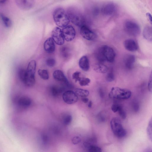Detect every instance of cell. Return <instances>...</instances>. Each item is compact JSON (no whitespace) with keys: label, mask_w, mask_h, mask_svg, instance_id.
<instances>
[{"label":"cell","mask_w":152,"mask_h":152,"mask_svg":"<svg viewBox=\"0 0 152 152\" xmlns=\"http://www.w3.org/2000/svg\"><path fill=\"white\" fill-rule=\"evenodd\" d=\"M81 73L80 72L77 71L74 72L72 75V78L75 82L79 81L81 78Z\"/></svg>","instance_id":"1f68e13d"},{"label":"cell","mask_w":152,"mask_h":152,"mask_svg":"<svg viewBox=\"0 0 152 152\" xmlns=\"http://www.w3.org/2000/svg\"><path fill=\"white\" fill-rule=\"evenodd\" d=\"M115 7L112 3H108L104 5L102 7L101 12L103 14L106 16L112 15L114 12Z\"/></svg>","instance_id":"9a60e30c"},{"label":"cell","mask_w":152,"mask_h":152,"mask_svg":"<svg viewBox=\"0 0 152 152\" xmlns=\"http://www.w3.org/2000/svg\"><path fill=\"white\" fill-rule=\"evenodd\" d=\"M79 65L80 68L83 71H87L90 68L88 59L86 56H83L80 59Z\"/></svg>","instance_id":"e0dca14e"},{"label":"cell","mask_w":152,"mask_h":152,"mask_svg":"<svg viewBox=\"0 0 152 152\" xmlns=\"http://www.w3.org/2000/svg\"><path fill=\"white\" fill-rule=\"evenodd\" d=\"M88 149L90 152H101L102 151L101 148L99 147L93 145H88Z\"/></svg>","instance_id":"4316f807"},{"label":"cell","mask_w":152,"mask_h":152,"mask_svg":"<svg viewBox=\"0 0 152 152\" xmlns=\"http://www.w3.org/2000/svg\"><path fill=\"white\" fill-rule=\"evenodd\" d=\"M80 32L83 37L86 40L92 41L96 38L95 34L85 25L80 27Z\"/></svg>","instance_id":"8fae6325"},{"label":"cell","mask_w":152,"mask_h":152,"mask_svg":"<svg viewBox=\"0 0 152 152\" xmlns=\"http://www.w3.org/2000/svg\"><path fill=\"white\" fill-rule=\"evenodd\" d=\"M62 98L64 102L68 104H73L77 102L78 97L75 92L68 90L65 92L62 95Z\"/></svg>","instance_id":"30bf717a"},{"label":"cell","mask_w":152,"mask_h":152,"mask_svg":"<svg viewBox=\"0 0 152 152\" xmlns=\"http://www.w3.org/2000/svg\"><path fill=\"white\" fill-rule=\"evenodd\" d=\"M143 35L147 40L151 42L152 39V29L151 27L149 26L145 27L143 30Z\"/></svg>","instance_id":"ffe728a7"},{"label":"cell","mask_w":152,"mask_h":152,"mask_svg":"<svg viewBox=\"0 0 152 152\" xmlns=\"http://www.w3.org/2000/svg\"><path fill=\"white\" fill-rule=\"evenodd\" d=\"M92 102L91 101H90L88 103V107H91L92 106Z\"/></svg>","instance_id":"60d3db41"},{"label":"cell","mask_w":152,"mask_h":152,"mask_svg":"<svg viewBox=\"0 0 152 152\" xmlns=\"http://www.w3.org/2000/svg\"><path fill=\"white\" fill-rule=\"evenodd\" d=\"M75 92L77 96L82 98L87 97L89 94L88 90L79 88L76 89Z\"/></svg>","instance_id":"603a6c76"},{"label":"cell","mask_w":152,"mask_h":152,"mask_svg":"<svg viewBox=\"0 0 152 152\" xmlns=\"http://www.w3.org/2000/svg\"><path fill=\"white\" fill-rule=\"evenodd\" d=\"M115 53L114 49L107 45H104L99 48L96 52V57L101 62L107 61L113 62L115 57Z\"/></svg>","instance_id":"7a4b0ae2"},{"label":"cell","mask_w":152,"mask_h":152,"mask_svg":"<svg viewBox=\"0 0 152 152\" xmlns=\"http://www.w3.org/2000/svg\"><path fill=\"white\" fill-rule=\"evenodd\" d=\"M53 17L56 24L60 27L63 28L69 23L70 20L67 13L62 8L56 9L53 12Z\"/></svg>","instance_id":"3957f363"},{"label":"cell","mask_w":152,"mask_h":152,"mask_svg":"<svg viewBox=\"0 0 152 152\" xmlns=\"http://www.w3.org/2000/svg\"><path fill=\"white\" fill-rule=\"evenodd\" d=\"M72 120V116L70 115H66L64 118L63 122L65 125H69L71 123Z\"/></svg>","instance_id":"d6a6232c"},{"label":"cell","mask_w":152,"mask_h":152,"mask_svg":"<svg viewBox=\"0 0 152 152\" xmlns=\"http://www.w3.org/2000/svg\"><path fill=\"white\" fill-rule=\"evenodd\" d=\"M110 126L115 135L118 138H123L126 135V130L123 127L120 120L118 118L114 117L111 120Z\"/></svg>","instance_id":"8992f818"},{"label":"cell","mask_w":152,"mask_h":152,"mask_svg":"<svg viewBox=\"0 0 152 152\" xmlns=\"http://www.w3.org/2000/svg\"><path fill=\"white\" fill-rule=\"evenodd\" d=\"M44 48L45 51L48 53H51L54 52L55 50V45L52 37H49L45 40L44 44Z\"/></svg>","instance_id":"4fadbf2b"},{"label":"cell","mask_w":152,"mask_h":152,"mask_svg":"<svg viewBox=\"0 0 152 152\" xmlns=\"http://www.w3.org/2000/svg\"><path fill=\"white\" fill-rule=\"evenodd\" d=\"M62 91L61 88L56 86H53L50 88V91L52 95L55 96L58 95Z\"/></svg>","instance_id":"484cf974"},{"label":"cell","mask_w":152,"mask_h":152,"mask_svg":"<svg viewBox=\"0 0 152 152\" xmlns=\"http://www.w3.org/2000/svg\"><path fill=\"white\" fill-rule=\"evenodd\" d=\"M147 132L148 136L151 141H152V119H151L148 123L147 129Z\"/></svg>","instance_id":"f546056e"},{"label":"cell","mask_w":152,"mask_h":152,"mask_svg":"<svg viewBox=\"0 0 152 152\" xmlns=\"http://www.w3.org/2000/svg\"><path fill=\"white\" fill-rule=\"evenodd\" d=\"M148 89L151 93L152 92V74L151 73L149 79V80L148 84Z\"/></svg>","instance_id":"8d00e7d4"},{"label":"cell","mask_w":152,"mask_h":152,"mask_svg":"<svg viewBox=\"0 0 152 152\" xmlns=\"http://www.w3.org/2000/svg\"><path fill=\"white\" fill-rule=\"evenodd\" d=\"M135 57L133 55H129L124 59V64L126 69H131L135 61Z\"/></svg>","instance_id":"ac0fdd59"},{"label":"cell","mask_w":152,"mask_h":152,"mask_svg":"<svg viewBox=\"0 0 152 152\" xmlns=\"http://www.w3.org/2000/svg\"><path fill=\"white\" fill-rule=\"evenodd\" d=\"M66 13L70 21L75 25L80 27L85 25L83 16L77 8L69 7L67 10Z\"/></svg>","instance_id":"277c9868"},{"label":"cell","mask_w":152,"mask_h":152,"mask_svg":"<svg viewBox=\"0 0 152 152\" xmlns=\"http://www.w3.org/2000/svg\"><path fill=\"white\" fill-rule=\"evenodd\" d=\"M31 103V99L26 96L21 97L18 100V104L20 106L24 108L29 107Z\"/></svg>","instance_id":"d6986e66"},{"label":"cell","mask_w":152,"mask_h":152,"mask_svg":"<svg viewBox=\"0 0 152 152\" xmlns=\"http://www.w3.org/2000/svg\"><path fill=\"white\" fill-rule=\"evenodd\" d=\"M52 38L57 45H61L64 42V39L62 30L58 27H56L52 32Z\"/></svg>","instance_id":"ba28073f"},{"label":"cell","mask_w":152,"mask_h":152,"mask_svg":"<svg viewBox=\"0 0 152 152\" xmlns=\"http://www.w3.org/2000/svg\"><path fill=\"white\" fill-rule=\"evenodd\" d=\"M106 80L108 82L113 81L114 80V75L113 70L111 69L107 73L106 76Z\"/></svg>","instance_id":"f1b7e54d"},{"label":"cell","mask_w":152,"mask_h":152,"mask_svg":"<svg viewBox=\"0 0 152 152\" xmlns=\"http://www.w3.org/2000/svg\"><path fill=\"white\" fill-rule=\"evenodd\" d=\"M94 69L97 72L105 73L107 72L108 68L106 65L103 64H97L95 65Z\"/></svg>","instance_id":"44dd1931"},{"label":"cell","mask_w":152,"mask_h":152,"mask_svg":"<svg viewBox=\"0 0 152 152\" xmlns=\"http://www.w3.org/2000/svg\"><path fill=\"white\" fill-rule=\"evenodd\" d=\"M38 74L40 77L44 80H46L49 79V75L48 71L46 69H39Z\"/></svg>","instance_id":"cb8c5ba5"},{"label":"cell","mask_w":152,"mask_h":152,"mask_svg":"<svg viewBox=\"0 0 152 152\" xmlns=\"http://www.w3.org/2000/svg\"><path fill=\"white\" fill-rule=\"evenodd\" d=\"M131 95L132 92L130 90L116 87H112L109 94L110 98L119 99H128Z\"/></svg>","instance_id":"5b68a950"},{"label":"cell","mask_w":152,"mask_h":152,"mask_svg":"<svg viewBox=\"0 0 152 152\" xmlns=\"http://www.w3.org/2000/svg\"><path fill=\"white\" fill-rule=\"evenodd\" d=\"M121 106L117 104H114L111 106V110L114 113L118 112Z\"/></svg>","instance_id":"d590c367"},{"label":"cell","mask_w":152,"mask_h":152,"mask_svg":"<svg viewBox=\"0 0 152 152\" xmlns=\"http://www.w3.org/2000/svg\"><path fill=\"white\" fill-rule=\"evenodd\" d=\"M134 108L135 111H137L139 108V106L137 103L134 104Z\"/></svg>","instance_id":"f35d334b"},{"label":"cell","mask_w":152,"mask_h":152,"mask_svg":"<svg viewBox=\"0 0 152 152\" xmlns=\"http://www.w3.org/2000/svg\"><path fill=\"white\" fill-rule=\"evenodd\" d=\"M146 15L148 17L151 23V24L152 22V18L151 14L149 12H148L146 14Z\"/></svg>","instance_id":"74e56055"},{"label":"cell","mask_w":152,"mask_h":152,"mask_svg":"<svg viewBox=\"0 0 152 152\" xmlns=\"http://www.w3.org/2000/svg\"><path fill=\"white\" fill-rule=\"evenodd\" d=\"M35 0H15V3L20 9L24 10H28L34 6Z\"/></svg>","instance_id":"7c38bea8"},{"label":"cell","mask_w":152,"mask_h":152,"mask_svg":"<svg viewBox=\"0 0 152 152\" xmlns=\"http://www.w3.org/2000/svg\"><path fill=\"white\" fill-rule=\"evenodd\" d=\"M0 20L3 24L6 27H10L12 25L11 20L2 13H0Z\"/></svg>","instance_id":"7402d4cb"},{"label":"cell","mask_w":152,"mask_h":152,"mask_svg":"<svg viewBox=\"0 0 152 152\" xmlns=\"http://www.w3.org/2000/svg\"><path fill=\"white\" fill-rule=\"evenodd\" d=\"M55 60L53 58H49L46 60V64L48 66L50 67H53L56 64Z\"/></svg>","instance_id":"4dcf8cb0"},{"label":"cell","mask_w":152,"mask_h":152,"mask_svg":"<svg viewBox=\"0 0 152 152\" xmlns=\"http://www.w3.org/2000/svg\"><path fill=\"white\" fill-rule=\"evenodd\" d=\"M60 52L62 57L65 59L67 58L70 56L69 49L66 47L64 46L61 48Z\"/></svg>","instance_id":"d4e9b609"},{"label":"cell","mask_w":152,"mask_h":152,"mask_svg":"<svg viewBox=\"0 0 152 152\" xmlns=\"http://www.w3.org/2000/svg\"><path fill=\"white\" fill-rule=\"evenodd\" d=\"M90 80L86 77H81L79 81V84L81 86H88L90 82Z\"/></svg>","instance_id":"83f0119b"},{"label":"cell","mask_w":152,"mask_h":152,"mask_svg":"<svg viewBox=\"0 0 152 152\" xmlns=\"http://www.w3.org/2000/svg\"><path fill=\"white\" fill-rule=\"evenodd\" d=\"M53 78L56 81L66 84H68V81L62 71L59 70H56L53 72Z\"/></svg>","instance_id":"2e32d148"},{"label":"cell","mask_w":152,"mask_h":152,"mask_svg":"<svg viewBox=\"0 0 152 152\" xmlns=\"http://www.w3.org/2000/svg\"><path fill=\"white\" fill-rule=\"evenodd\" d=\"M118 112L120 116L123 119H125L126 118V114L123 108L120 106Z\"/></svg>","instance_id":"836d02e7"},{"label":"cell","mask_w":152,"mask_h":152,"mask_svg":"<svg viewBox=\"0 0 152 152\" xmlns=\"http://www.w3.org/2000/svg\"><path fill=\"white\" fill-rule=\"evenodd\" d=\"M81 141V139L78 136H75L73 137L72 139V142L74 145L77 144Z\"/></svg>","instance_id":"e575fe53"},{"label":"cell","mask_w":152,"mask_h":152,"mask_svg":"<svg viewBox=\"0 0 152 152\" xmlns=\"http://www.w3.org/2000/svg\"><path fill=\"white\" fill-rule=\"evenodd\" d=\"M7 0H0V4H3L5 3Z\"/></svg>","instance_id":"b9f144b4"},{"label":"cell","mask_w":152,"mask_h":152,"mask_svg":"<svg viewBox=\"0 0 152 152\" xmlns=\"http://www.w3.org/2000/svg\"><path fill=\"white\" fill-rule=\"evenodd\" d=\"M64 39L67 42L72 40L75 38L76 31L74 28L71 25H67L62 30Z\"/></svg>","instance_id":"9c48e42d"},{"label":"cell","mask_w":152,"mask_h":152,"mask_svg":"<svg viewBox=\"0 0 152 152\" xmlns=\"http://www.w3.org/2000/svg\"><path fill=\"white\" fill-rule=\"evenodd\" d=\"M124 27L126 32L130 35L137 37L140 32V26L136 22L130 20L125 22Z\"/></svg>","instance_id":"52a82bcc"},{"label":"cell","mask_w":152,"mask_h":152,"mask_svg":"<svg viewBox=\"0 0 152 152\" xmlns=\"http://www.w3.org/2000/svg\"><path fill=\"white\" fill-rule=\"evenodd\" d=\"M81 100L84 103H87L88 101V99L86 97H82L81 98Z\"/></svg>","instance_id":"ab89813d"},{"label":"cell","mask_w":152,"mask_h":152,"mask_svg":"<svg viewBox=\"0 0 152 152\" xmlns=\"http://www.w3.org/2000/svg\"><path fill=\"white\" fill-rule=\"evenodd\" d=\"M36 67V61L32 60L29 63L26 69L21 68L18 70L20 79L28 87H32L35 84Z\"/></svg>","instance_id":"6da1fadb"},{"label":"cell","mask_w":152,"mask_h":152,"mask_svg":"<svg viewBox=\"0 0 152 152\" xmlns=\"http://www.w3.org/2000/svg\"><path fill=\"white\" fill-rule=\"evenodd\" d=\"M124 45L125 49L130 51H135L138 49L137 43L133 39H129L126 40L124 41Z\"/></svg>","instance_id":"5bb4252c"}]
</instances>
